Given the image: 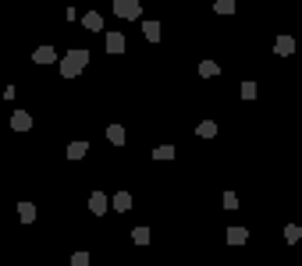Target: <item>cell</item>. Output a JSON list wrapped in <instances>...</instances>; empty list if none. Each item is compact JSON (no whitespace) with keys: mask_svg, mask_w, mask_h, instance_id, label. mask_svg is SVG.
Masks as SVG:
<instances>
[{"mask_svg":"<svg viewBox=\"0 0 302 266\" xmlns=\"http://www.w3.org/2000/svg\"><path fill=\"white\" fill-rule=\"evenodd\" d=\"M85 64H89V50H68L61 57V75L64 78H75V75L85 71Z\"/></svg>","mask_w":302,"mask_h":266,"instance_id":"1","label":"cell"},{"mask_svg":"<svg viewBox=\"0 0 302 266\" xmlns=\"http://www.w3.org/2000/svg\"><path fill=\"white\" fill-rule=\"evenodd\" d=\"M139 11H143V7H139V0H114V14H118V18H125V21H135V18H139Z\"/></svg>","mask_w":302,"mask_h":266,"instance_id":"2","label":"cell"},{"mask_svg":"<svg viewBox=\"0 0 302 266\" xmlns=\"http://www.w3.org/2000/svg\"><path fill=\"white\" fill-rule=\"evenodd\" d=\"M274 54H277V57H292V54H295V39H292V36H277Z\"/></svg>","mask_w":302,"mask_h":266,"instance_id":"3","label":"cell"},{"mask_svg":"<svg viewBox=\"0 0 302 266\" xmlns=\"http://www.w3.org/2000/svg\"><path fill=\"white\" fill-rule=\"evenodd\" d=\"M89 213H92V216H103V213H107V196H103V192H92V196H89Z\"/></svg>","mask_w":302,"mask_h":266,"instance_id":"4","label":"cell"},{"mask_svg":"<svg viewBox=\"0 0 302 266\" xmlns=\"http://www.w3.org/2000/svg\"><path fill=\"white\" fill-rule=\"evenodd\" d=\"M107 54H125V36L121 32H107Z\"/></svg>","mask_w":302,"mask_h":266,"instance_id":"5","label":"cell"},{"mask_svg":"<svg viewBox=\"0 0 302 266\" xmlns=\"http://www.w3.org/2000/svg\"><path fill=\"white\" fill-rule=\"evenodd\" d=\"M32 61H36V64H54V61H57V50H54V46H39V50L32 54Z\"/></svg>","mask_w":302,"mask_h":266,"instance_id":"6","label":"cell"},{"mask_svg":"<svg viewBox=\"0 0 302 266\" xmlns=\"http://www.w3.org/2000/svg\"><path fill=\"white\" fill-rule=\"evenodd\" d=\"M227 245H245V241H249V231H245V227H227Z\"/></svg>","mask_w":302,"mask_h":266,"instance_id":"7","label":"cell"},{"mask_svg":"<svg viewBox=\"0 0 302 266\" xmlns=\"http://www.w3.org/2000/svg\"><path fill=\"white\" fill-rule=\"evenodd\" d=\"M82 25H85L89 32H100V29H103V18H100V11H85V18H82Z\"/></svg>","mask_w":302,"mask_h":266,"instance_id":"8","label":"cell"},{"mask_svg":"<svg viewBox=\"0 0 302 266\" xmlns=\"http://www.w3.org/2000/svg\"><path fill=\"white\" fill-rule=\"evenodd\" d=\"M11 128H14V132H29V128H32V117H29L25 110H18V114L11 117Z\"/></svg>","mask_w":302,"mask_h":266,"instance_id":"9","label":"cell"},{"mask_svg":"<svg viewBox=\"0 0 302 266\" xmlns=\"http://www.w3.org/2000/svg\"><path fill=\"white\" fill-rule=\"evenodd\" d=\"M107 142L125 146V128H121V125H110V128H107Z\"/></svg>","mask_w":302,"mask_h":266,"instance_id":"10","label":"cell"},{"mask_svg":"<svg viewBox=\"0 0 302 266\" xmlns=\"http://www.w3.org/2000/svg\"><path fill=\"white\" fill-rule=\"evenodd\" d=\"M85 153H89V142H72L68 146V160H82Z\"/></svg>","mask_w":302,"mask_h":266,"instance_id":"11","label":"cell"},{"mask_svg":"<svg viewBox=\"0 0 302 266\" xmlns=\"http://www.w3.org/2000/svg\"><path fill=\"white\" fill-rule=\"evenodd\" d=\"M114 209H118V213H128V209H132V196H128V192H118V196H114Z\"/></svg>","mask_w":302,"mask_h":266,"instance_id":"12","label":"cell"},{"mask_svg":"<svg viewBox=\"0 0 302 266\" xmlns=\"http://www.w3.org/2000/svg\"><path fill=\"white\" fill-rule=\"evenodd\" d=\"M143 32L150 43H160V21H143Z\"/></svg>","mask_w":302,"mask_h":266,"instance_id":"13","label":"cell"},{"mask_svg":"<svg viewBox=\"0 0 302 266\" xmlns=\"http://www.w3.org/2000/svg\"><path fill=\"white\" fill-rule=\"evenodd\" d=\"M18 216H21V224H32V220H36V206H32V202H21V206H18Z\"/></svg>","mask_w":302,"mask_h":266,"instance_id":"14","label":"cell"},{"mask_svg":"<svg viewBox=\"0 0 302 266\" xmlns=\"http://www.w3.org/2000/svg\"><path fill=\"white\" fill-rule=\"evenodd\" d=\"M299 238H302V227H299V224H288V227H285V241H288V245H295Z\"/></svg>","mask_w":302,"mask_h":266,"instance_id":"15","label":"cell"},{"mask_svg":"<svg viewBox=\"0 0 302 266\" xmlns=\"http://www.w3.org/2000/svg\"><path fill=\"white\" fill-rule=\"evenodd\" d=\"M153 160H174V146H156L153 149Z\"/></svg>","mask_w":302,"mask_h":266,"instance_id":"16","label":"cell"},{"mask_svg":"<svg viewBox=\"0 0 302 266\" xmlns=\"http://www.w3.org/2000/svg\"><path fill=\"white\" fill-rule=\"evenodd\" d=\"M132 241L135 245H150V227H135L132 231Z\"/></svg>","mask_w":302,"mask_h":266,"instance_id":"17","label":"cell"},{"mask_svg":"<svg viewBox=\"0 0 302 266\" xmlns=\"http://www.w3.org/2000/svg\"><path fill=\"white\" fill-rule=\"evenodd\" d=\"M199 75H203V78H214V75H221V67L214 64V61H203V64H199Z\"/></svg>","mask_w":302,"mask_h":266,"instance_id":"18","label":"cell"},{"mask_svg":"<svg viewBox=\"0 0 302 266\" xmlns=\"http://www.w3.org/2000/svg\"><path fill=\"white\" fill-rule=\"evenodd\" d=\"M196 132L203 135V138H214V135H217V125H214V121H199V128H196Z\"/></svg>","mask_w":302,"mask_h":266,"instance_id":"19","label":"cell"},{"mask_svg":"<svg viewBox=\"0 0 302 266\" xmlns=\"http://www.w3.org/2000/svg\"><path fill=\"white\" fill-rule=\"evenodd\" d=\"M214 11H217V14H235V0H217Z\"/></svg>","mask_w":302,"mask_h":266,"instance_id":"20","label":"cell"},{"mask_svg":"<svg viewBox=\"0 0 302 266\" xmlns=\"http://www.w3.org/2000/svg\"><path fill=\"white\" fill-rule=\"evenodd\" d=\"M242 100H256V82H242Z\"/></svg>","mask_w":302,"mask_h":266,"instance_id":"21","label":"cell"},{"mask_svg":"<svg viewBox=\"0 0 302 266\" xmlns=\"http://www.w3.org/2000/svg\"><path fill=\"white\" fill-rule=\"evenodd\" d=\"M224 209H238V196L235 192H224Z\"/></svg>","mask_w":302,"mask_h":266,"instance_id":"22","label":"cell"},{"mask_svg":"<svg viewBox=\"0 0 302 266\" xmlns=\"http://www.w3.org/2000/svg\"><path fill=\"white\" fill-rule=\"evenodd\" d=\"M72 266H89V252H75V256H72Z\"/></svg>","mask_w":302,"mask_h":266,"instance_id":"23","label":"cell"},{"mask_svg":"<svg viewBox=\"0 0 302 266\" xmlns=\"http://www.w3.org/2000/svg\"><path fill=\"white\" fill-rule=\"evenodd\" d=\"M299 50H302V43H299Z\"/></svg>","mask_w":302,"mask_h":266,"instance_id":"24","label":"cell"}]
</instances>
